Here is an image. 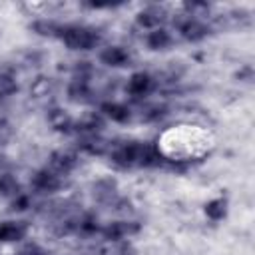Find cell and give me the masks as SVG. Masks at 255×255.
I'll return each mask as SVG.
<instances>
[{"label": "cell", "mask_w": 255, "mask_h": 255, "mask_svg": "<svg viewBox=\"0 0 255 255\" xmlns=\"http://www.w3.org/2000/svg\"><path fill=\"white\" fill-rule=\"evenodd\" d=\"M110 159L118 167H173L175 163L165 157L157 145L149 141H126L110 149Z\"/></svg>", "instance_id": "cell-1"}, {"label": "cell", "mask_w": 255, "mask_h": 255, "mask_svg": "<svg viewBox=\"0 0 255 255\" xmlns=\"http://www.w3.org/2000/svg\"><path fill=\"white\" fill-rule=\"evenodd\" d=\"M58 40L64 42L66 48L70 50H92L100 44L102 36L96 28L84 26V24H64L60 30Z\"/></svg>", "instance_id": "cell-2"}, {"label": "cell", "mask_w": 255, "mask_h": 255, "mask_svg": "<svg viewBox=\"0 0 255 255\" xmlns=\"http://www.w3.org/2000/svg\"><path fill=\"white\" fill-rule=\"evenodd\" d=\"M175 28H177L179 36L187 42H199L209 34V26L201 18H195V16H189V14L179 16L175 20Z\"/></svg>", "instance_id": "cell-3"}, {"label": "cell", "mask_w": 255, "mask_h": 255, "mask_svg": "<svg viewBox=\"0 0 255 255\" xmlns=\"http://www.w3.org/2000/svg\"><path fill=\"white\" fill-rule=\"evenodd\" d=\"M30 185L36 189V191H42V193H54L58 191L62 185H64V175L48 169V167H42L38 169L32 179H30Z\"/></svg>", "instance_id": "cell-4"}, {"label": "cell", "mask_w": 255, "mask_h": 255, "mask_svg": "<svg viewBox=\"0 0 255 255\" xmlns=\"http://www.w3.org/2000/svg\"><path fill=\"white\" fill-rule=\"evenodd\" d=\"M139 229H141V225L137 221H112L100 229V235L106 241H120V239L135 235Z\"/></svg>", "instance_id": "cell-5"}, {"label": "cell", "mask_w": 255, "mask_h": 255, "mask_svg": "<svg viewBox=\"0 0 255 255\" xmlns=\"http://www.w3.org/2000/svg\"><path fill=\"white\" fill-rule=\"evenodd\" d=\"M78 165V155L70 149H58L48 157V169L60 173V175H68L74 167Z\"/></svg>", "instance_id": "cell-6"}, {"label": "cell", "mask_w": 255, "mask_h": 255, "mask_svg": "<svg viewBox=\"0 0 255 255\" xmlns=\"http://www.w3.org/2000/svg\"><path fill=\"white\" fill-rule=\"evenodd\" d=\"M153 78L147 74V72H135L129 76L128 80V86H126V92L133 98V100H139V98H145L151 90H153Z\"/></svg>", "instance_id": "cell-7"}, {"label": "cell", "mask_w": 255, "mask_h": 255, "mask_svg": "<svg viewBox=\"0 0 255 255\" xmlns=\"http://www.w3.org/2000/svg\"><path fill=\"white\" fill-rule=\"evenodd\" d=\"M28 235L26 221H2L0 223V243H16Z\"/></svg>", "instance_id": "cell-8"}, {"label": "cell", "mask_w": 255, "mask_h": 255, "mask_svg": "<svg viewBox=\"0 0 255 255\" xmlns=\"http://www.w3.org/2000/svg\"><path fill=\"white\" fill-rule=\"evenodd\" d=\"M100 62L110 68H124V66H129L131 56L122 46H110L100 52Z\"/></svg>", "instance_id": "cell-9"}, {"label": "cell", "mask_w": 255, "mask_h": 255, "mask_svg": "<svg viewBox=\"0 0 255 255\" xmlns=\"http://www.w3.org/2000/svg\"><path fill=\"white\" fill-rule=\"evenodd\" d=\"M68 98L72 102H90L92 100V88H90V82H88V76L86 74H80L70 82L68 86Z\"/></svg>", "instance_id": "cell-10"}, {"label": "cell", "mask_w": 255, "mask_h": 255, "mask_svg": "<svg viewBox=\"0 0 255 255\" xmlns=\"http://www.w3.org/2000/svg\"><path fill=\"white\" fill-rule=\"evenodd\" d=\"M167 18V12L159 6H147L143 8L137 16H135V22L141 26V28H149V30H155L159 28V24Z\"/></svg>", "instance_id": "cell-11"}, {"label": "cell", "mask_w": 255, "mask_h": 255, "mask_svg": "<svg viewBox=\"0 0 255 255\" xmlns=\"http://www.w3.org/2000/svg\"><path fill=\"white\" fill-rule=\"evenodd\" d=\"M100 114L110 118L112 122H118V124H126L131 118L129 108L126 104H120V102H104L100 106Z\"/></svg>", "instance_id": "cell-12"}, {"label": "cell", "mask_w": 255, "mask_h": 255, "mask_svg": "<svg viewBox=\"0 0 255 255\" xmlns=\"http://www.w3.org/2000/svg\"><path fill=\"white\" fill-rule=\"evenodd\" d=\"M48 120H50V124H52V128L56 129V131H64V133H70V131H74V122L76 120H72L64 110H60V108H52L50 112H48Z\"/></svg>", "instance_id": "cell-13"}, {"label": "cell", "mask_w": 255, "mask_h": 255, "mask_svg": "<svg viewBox=\"0 0 255 255\" xmlns=\"http://www.w3.org/2000/svg\"><path fill=\"white\" fill-rule=\"evenodd\" d=\"M171 42H173V38L165 28H155L145 36V44L149 50H165L171 46Z\"/></svg>", "instance_id": "cell-14"}, {"label": "cell", "mask_w": 255, "mask_h": 255, "mask_svg": "<svg viewBox=\"0 0 255 255\" xmlns=\"http://www.w3.org/2000/svg\"><path fill=\"white\" fill-rule=\"evenodd\" d=\"M18 90L14 70L10 66H0V100L12 96Z\"/></svg>", "instance_id": "cell-15"}, {"label": "cell", "mask_w": 255, "mask_h": 255, "mask_svg": "<svg viewBox=\"0 0 255 255\" xmlns=\"http://www.w3.org/2000/svg\"><path fill=\"white\" fill-rule=\"evenodd\" d=\"M62 22H56V20H50V18H40L36 22H32V30L40 36H48V38H58L60 36V30H62Z\"/></svg>", "instance_id": "cell-16"}, {"label": "cell", "mask_w": 255, "mask_h": 255, "mask_svg": "<svg viewBox=\"0 0 255 255\" xmlns=\"http://www.w3.org/2000/svg\"><path fill=\"white\" fill-rule=\"evenodd\" d=\"M203 211H205V215L211 221H221L227 215V199L225 197H215V199H211V201L205 203Z\"/></svg>", "instance_id": "cell-17"}, {"label": "cell", "mask_w": 255, "mask_h": 255, "mask_svg": "<svg viewBox=\"0 0 255 255\" xmlns=\"http://www.w3.org/2000/svg\"><path fill=\"white\" fill-rule=\"evenodd\" d=\"M20 191H22L20 181H18L12 173H8V171L0 173V195H2V197L12 199V197H16Z\"/></svg>", "instance_id": "cell-18"}, {"label": "cell", "mask_w": 255, "mask_h": 255, "mask_svg": "<svg viewBox=\"0 0 255 255\" xmlns=\"http://www.w3.org/2000/svg\"><path fill=\"white\" fill-rule=\"evenodd\" d=\"M30 207H32V197L28 193H24V191H20L16 197L10 199V209L12 211H26Z\"/></svg>", "instance_id": "cell-19"}, {"label": "cell", "mask_w": 255, "mask_h": 255, "mask_svg": "<svg viewBox=\"0 0 255 255\" xmlns=\"http://www.w3.org/2000/svg\"><path fill=\"white\" fill-rule=\"evenodd\" d=\"M14 255H50L42 245H38V243H28V245H24L20 251H16Z\"/></svg>", "instance_id": "cell-20"}, {"label": "cell", "mask_w": 255, "mask_h": 255, "mask_svg": "<svg viewBox=\"0 0 255 255\" xmlns=\"http://www.w3.org/2000/svg\"><path fill=\"white\" fill-rule=\"evenodd\" d=\"M163 114H165V108H161V106H151V108H147V110L141 114V120H145V122L159 120Z\"/></svg>", "instance_id": "cell-21"}, {"label": "cell", "mask_w": 255, "mask_h": 255, "mask_svg": "<svg viewBox=\"0 0 255 255\" xmlns=\"http://www.w3.org/2000/svg\"><path fill=\"white\" fill-rule=\"evenodd\" d=\"M12 137V126L8 124L6 118H0V145H4Z\"/></svg>", "instance_id": "cell-22"}, {"label": "cell", "mask_w": 255, "mask_h": 255, "mask_svg": "<svg viewBox=\"0 0 255 255\" xmlns=\"http://www.w3.org/2000/svg\"><path fill=\"white\" fill-rule=\"evenodd\" d=\"M6 165H8L6 157H4V155H0V173H4V171H6Z\"/></svg>", "instance_id": "cell-23"}, {"label": "cell", "mask_w": 255, "mask_h": 255, "mask_svg": "<svg viewBox=\"0 0 255 255\" xmlns=\"http://www.w3.org/2000/svg\"><path fill=\"white\" fill-rule=\"evenodd\" d=\"M0 102H2V100H0Z\"/></svg>", "instance_id": "cell-24"}]
</instances>
